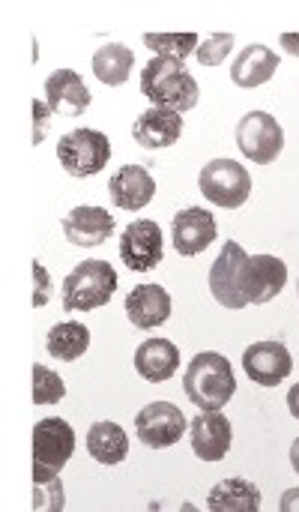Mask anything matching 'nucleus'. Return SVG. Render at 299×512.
<instances>
[{"mask_svg": "<svg viewBox=\"0 0 299 512\" xmlns=\"http://www.w3.org/2000/svg\"><path fill=\"white\" fill-rule=\"evenodd\" d=\"M288 267L276 255H249L240 243L228 240L210 267V294L225 309L264 306L282 294Z\"/></svg>", "mask_w": 299, "mask_h": 512, "instance_id": "f257e3e1", "label": "nucleus"}, {"mask_svg": "<svg viewBox=\"0 0 299 512\" xmlns=\"http://www.w3.org/2000/svg\"><path fill=\"white\" fill-rule=\"evenodd\" d=\"M141 93L153 102V108L186 114L198 105V81L183 66V60L153 57L141 69Z\"/></svg>", "mask_w": 299, "mask_h": 512, "instance_id": "f03ea898", "label": "nucleus"}, {"mask_svg": "<svg viewBox=\"0 0 299 512\" xmlns=\"http://www.w3.org/2000/svg\"><path fill=\"white\" fill-rule=\"evenodd\" d=\"M183 390L195 408L222 411L237 393V378H234L228 357L216 354V351L195 354L186 375H183Z\"/></svg>", "mask_w": 299, "mask_h": 512, "instance_id": "7ed1b4c3", "label": "nucleus"}, {"mask_svg": "<svg viewBox=\"0 0 299 512\" xmlns=\"http://www.w3.org/2000/svg\"><path fill=\"white\" fill-rule=\"evenodd\" d=\"M117 291V270L108 261H84L63 279V309L69 312H93L108 306Z\"/></svg>", "mask_w": 299, "mask_h": 512, "instance_id": "20e7f679", "label": "nucleus"}, {"mask_svg": "<svg viewBox=\"0 0 299 512\" xmlns=\"http://www.w3.org/2000/svg\"><path fill=\"white\" fill-rule=\"evenodd\" d=\"M72 453H75V429L60 417L39 420L33 429V483L57 480V474L72 459Z\"/></svg>", "mask_w": 299, "mask_h": 512, "instance_id": "39448f33", "label": "nucleus"}, {"mask_svg": "<svg viewBox=\"0 0 299 512\" xmlns=\"http://www.w3.org/2000/svg\"><path fill=\"white\" fill-rule=\"evenodd\" d=\"M198 189L216 207L237 210L252 195V174L234 159H213L198 174Z\"/></svg>", "mask_w": 299, "mask_h": 512, "instance_id": "423d86ee", "label": "nucleus"}, {"mask_svg": "<svg viewBox=\"0 0 299 512\" xmlns=\"http://www.w3.org/2000/svg\"><path fill=\"white\" fill-rule=\"evenodd\" d=\"M57 159L66 174L93 177L108 165L111 141H108V135H102L96 129H72L57 141Z\"/></svg>", "mask_w": 299, "mask_h": 512, "instance_id": "0eeeda50", "label": "nucleus"}, {"mask_svg": "<svg viewBox=\"0 0 299 512\" xmlns=\"http://www.w3.org/2000/svg\"><path fill=\"white\" fill-rule=\"evenodd\" d=\"M237 144L240 153L258 165H270L285 150V129L267 111H249L237 123Z\"/></svg>", "mask_w": 299, "mask_h": 512, "instance_id": "6e6552de", "label": "nucleus"}, {"mask_svg": "<svg viewBox=\"0 0 299 512\" xmlns=\"http://www.w3.org/2000/svg\"><path fill=\"white\" fill-rule=\"evenodd\" d=\"M186 426L189 423H186L183 411L171 402H150L135 417V435L150 450H165V447L180 444Z\"/></svg>", "mask_w": 299, "mask_h": 512, "instance_id": "1a4fd4ad", "label": "nucleus"}, {"mask_svg": "<svg viewBox=\"0 0 299 512\" xmlns=\"http://www.w3.org/2000/svg\"><path fill=\"white\" fill-rule=\"evenodd\" d=\"M120 258L132 273H150L165 258L162 228L153 219H135L120 234Z\"/></svg>", "mask_w": 299, "mask_h": 512, "instance_id": "9d476101", "label": "nucleus"}, {"mask_svg": "<svg viewBox=\"0 0 299 512\" xmlns=\"http://www.w3.org/2000/svg\"><path fill=\"white\" fill-rule=\"evenodd\" d=\"M216 237H219L216 219L204 207H186L171 222V240H174V249L183 258H192L198 252H204L207 246L216 243Z\"/></svg>", "mask_w": 299, "mask_h": 512, "instance_id": "9b49d317", "label": "nucleus"}, {"mask_svg": "<svg viewBox=\"0 0 299 512\" xmlns=\"http://www.w3.org/2000/svg\"><path fill=\"white\" fill-rule=\"evenodd\" d=\"M243 369L255 384L279 387L294 372V360L282 342H255L243 354Z\"/></svg>", "mask_w": 299, "mask_h": 512, "instance_id": "f8f14e48", "label": "nucleus"}, {"mask_svg": "<svg viewBox=\"0 0 299 512\" xmlns=\"http://www.w3.org/2000/svg\"><path fill=\"white\" fill-rule=\"evenodd\" d=\"M189 438H192V450L201 462H222L231 450L234 432L222 411H201L189 423Z\"/></svg>", "mask_w": 299, "mask_h": 512, "instance_id": "ddd939ff", "label": "nucleus"}, {"mask_svg": "<svg viewBox=\"0 0 299 512\" xmlns=\"http://www.w3.org/2000/svg\"><path fill=\"white\" fill-rule=\"evenodd\" d=\"M45 102L51 108V114H66V117H78L90 108L93 96L84 84V78L75 69H57L45 78Z\"/></svg>", "mask_w": 299, "mask_h": 512, "instance_id": "4468645a", "label": "nucleus"}, {"mask_svg": "<svg viewBox=\"0 0 299 512\" xmlns=\"http://www.w3.org/2000/svg\"><path fill=\"white\" fill-rule=\"evenodd\" d=\"M114 234V216L105 207H75L63 216V237L72 246H102Z\"/></svg>", "mask_w": 299, "mask_h": 512, "instance_id": "2eb2a0df", "label": "nucleus"}, {"mask_svg": "<svg viewBox=\"0 0 299 512\" xmlns=\"http://www.w3.org/2000/svg\"><path fill=\"white\" fill-rule=\"evenodd\" d=\"M108 192L120 210H144L156 198V180L144 165H123L108 180Z\"/></svg>", "mask_w": 299, "mask_h": 512, "instance_id": "dca6fc26", "label": "nucleus"}, {"mask_svg": "<svg viewBox=\"0 0 299 512\" xmlns=\"http://www.w3.org/2000/svg\"><path fill=\"white\" fill-rule=\"evenodd\" d=\"M126 318L138 330H156L171 318V294L162 285L144 282L126 297Z\"/></svg>", "mask_w": 299, "mask_h": 512, "instance_id": "f3484780", "label": "nucleus"}, {"mask_svg": "<svg viewBox=\"0 0 299 512\" xmlns=\"http://www.w3.org/2000/svg\"><path fill=\"white\" fill-rule=\"evenodd\" d=\"M183 135V114L177 111H165V108H150L144 111L135 126H132V138L144 147V150H165L174 147Z\"/></svg>", "mask_w": 299, "mask_h": 512, "instance_id": "a211bd4d", "label": "nucleus"}, {"mask_svg": "<svg viewBox=\"0 0 299 512\" xmlns=\"http://www.w3.org/2000/svg\"><path fill=\"white\" fill-rule=\"evenodd\" d=\"M135 369L144 381L162 384L177 375L180 369V351L171 339H147L135 351Z\"/></svg>", "mask_w": 299, "mask_h": 512, "instance_id": "6ab92c4d", "label": "nucleus"}, {"mask_svg": "<svg viewBox=\"0 0 299 512\" xmlns=\"http://www.w3.org/2000/svg\"><path fill=\"white\" fill-rule=\"evenodd\" d=\"M279 54L267 45H249L237 54L234 66H231V81L237 87H246V90H255L261 84H267L276 69H279Z\"/></svg>", "mask_w": 299, "mask_h": 512, "instance_id": "aec40b11", "label": "nucleus"}, {"mask_svg": "<svg viewBox=\"0 0 299 512\" xmlns=\"http://www.w3.org/2000/svg\"><path fill=\"white\" fill-rule=\"evenodd\" d=\"M207 510L210 512H258L261 510V489L243 477L222 480L219 486L210 489L207 495Z\"/></svg>", "mask_w": 299, "mask_h": 512, "instance_id": "412c9836", "label": "nucleus"}, {"mask_svg": "<svg viewBox=\"0 0 299 512\" xmlns=\"http://www.w3.org/2000/svg\"><path fill=\"white\" fill-rule=\"evenodd\" d=\"M90 348V330L78 321L54 324L45 336V351L60 363H75Z\"/></svg>", "mask_w": 299, "mask_h": 512, "instance_id": "4be33fe9", "label": "nucleus"}, {"mask_svg": "<svg viewBox=\"0 0 299 512\" xmlns=\"http://www.w3.org/2000/svg\"><path fill=\"white\" fill-rule=\"evenodd\" d=\"M87 450L99 465H120L129 456V435L117 423H93L87 432Z\"/></svg>", "mask_w": 299, "mask_h": 512, "instance_id": "5701e85b", "label": "nucleus"}, {"mask_svg": "<svg viewBox=\"0 0 299 512\" xmlns=\"http://www.w3.org/2000/svg\"><path fill=\"white\" fill-rule=\"evenodd\" d=\"M132 63H135V54L129 45H120V42H108L102 45L96 54H93V75L108 84V87H120L129 81L132 75Z\"/></svg>", "mask_w": 299, "mask_h": 512, "instance_id": "b1692460", "label": "nucleus"}, {"mask_svg": "<svg viewBox=\"0 0 299 512\" xmlns=\"http://www.w3.org/2000/svg\"><path fill=\"white\" fill-rule=\"evenodd\" d=\"M144 45L156 57L183 60V57L195 54L201 42H198V33H144Z\"/></svg>", "mask_w": 299, "mask_h": 512, "instance_id": "393cba45", "label": "nucleus"}, {"mask_svg": "<svg viewBox=\"0 0 299 512\" xmlns=\"http://www.w3.org/2000/svg\"><path fill=\"white\" fill-rule=\"evenodd\" d=\"M66 396V384L57 372L48 366H33V402L36 405H54Z\"/></svg>", "mask_w": 299, "mask_h": 512, "instance_id": "a878e982", "label": "nucleus"}, {"mask_svg": "<svg viewBox=\"0 0 299 512\" xmlns=\"http://www.w3.org/2000/svg\"><path fill=\"white\" fill-rule=\"evenodd\" d=\"M234 42H237V36H234V33H213L207 42H201V45H198L195 57H198V63H201V66H222V63L228 60V54H231Z\"/></svg>", "mask_w": 299, "mask_h": 512, "instance_id": "bb28decb", "label": "nucleus"}, {"mask_svg": "<svg viewBox=\"0 0 299 512\" xmlns=\"http://www.w3.org/2000/svg\"><path fill=\"white\" fill-rule=\"evenodd\" d=\"M33 507L42 512H57L66 507L63 501V483L60 477L57 480H48V483H33Z\"/></svg>", "mask_w": 299, "mask_h": 512, "instance_id": "cd10ccee", "label": "nucleus"}, {"mask_svg": "<svg viewBox=\"0 0 299 512\" xmlns=\"http://www.w3.org/2000/svg\"><path fill=\"white\" fill-rule=\"evenodd\" d=\"M33 306L36 309H42L48 300H51V276H48V270L39 264V261H33Z\"/></svg>", "mask_w": 299, "mask_h": 512, "instance_id": "c85d7f7f", "label": "nucleus"}, {"mask_svg": "<svg viewBox=\"0 0 299 512\" xmlns=\"http://www.w3.org/2000/svg\"><path fill=\"white\" fill-rule=\"evenodd\" d=\"M48 117H51L48 102H36L33 99V144H42V135L48 129Z\"/></svg>", "mask_w": 299, "mask_h": 512, "instance_id": "c756f323", "label": "nucleus"}, {"mask_svg": "<svg viewBox=\"0 0 299 512\" xmlns=\"http://www.w3.org/2000/svg\"><path fill=\"white\" fill-rule=\"evenodd\" d=\"M279 510L282 512H299V489H288L279 501Z\"/></svg>", "mask_w": 299, "mask_h": 512, "instance_id": "7c9ffc66", "label": "nucleus"}, {"mask_svg": "<svg viewBox=\"0 0 299 512\" xmlns=\"http://www.w3.org/2000/svg\"><path fill=\"white\" fill-rule=\"evenodd\" d=\"M279 42H282V48H285L288 54L299 57V33H282V36H279Z\"/></svg>", "mask_w": 299, "mask_h": 512, "instance_id": "2f4dec72", "label": "nucleus"}, {"mask_svg": "<svg viewBox=\"0 0 299 512\" xmlns=\"http://www.w3.org/2000/svg\"><path fill=\"white\" fill-rule=\"evenodd\" d=\"M288 411H291L294 420H299V384H294L291 393H288Z\"/></svg>", "mask_w": 299, "mask_h": 512, "instance_id": "473e14b6", "label": "nucleus"}, {"mask_svg": "<svg viewBox=\"0 0 299 512\" xmlns=\"http://www.w3.org/2000/svg\"><path fill=\"white\" fill-rule=\"evenodd\" d=\"M291 465H294V471L299 474V438L291 444Z\"/></svg>", "mask_w": 299, "mask_h": 512, "instance_id": "72a5a7b5", "label": "nucleus"}]
</instances>
